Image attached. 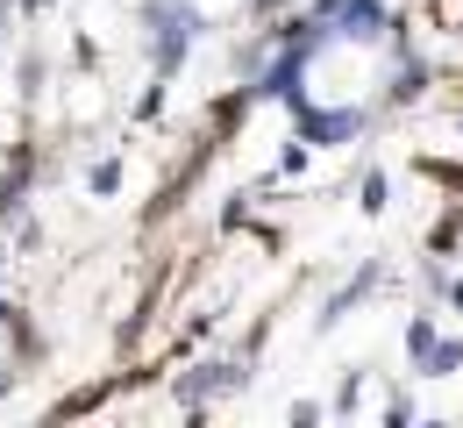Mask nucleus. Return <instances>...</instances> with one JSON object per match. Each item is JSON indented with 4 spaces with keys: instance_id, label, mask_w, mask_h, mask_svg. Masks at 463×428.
<instances>
[{
    "instance_id": "f257e3e1",
    "label": "nucleus",
    "mask_w": 463,
    "mask_h": 428,
    "mask_svg": "<svg viewBox=\"0 0 463 428\" xmlns=\"http://www.w3.org/2000/svg\"><path fill=\"white\" fill-rule=\"evenodd\" d=\"M428 343H435V321H413V328H406V350H413V365L428 357Z\"/></svg>"
},
{
    "instance_id": "f03ea898",
    "label": "nucleus",
    "mask_w": 463,
    "mask_h": 428,
    "mask_svg": "<svg viewBox=\"0 0 463 428\" xmlns=\"http://www.w3.org/2000/svg\"><path fill=\"white\" fill-rule=\"evenodd\" d=\"M29 7H43V0H29Z\"/></svg>"
}]
</instances>
